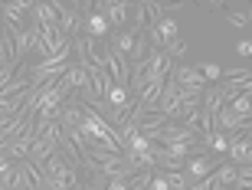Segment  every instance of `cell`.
Returning a JSON list of instances; mask_svg holds the SVG:
<instances>
[{
	"label": "cell",
	"instance_id": "cell-1",
	"mask_svg": "<svg viewBox=\"0 0 252 190\" xmlns=\"http://www.w3.org/2000/svg\"><path fill=\"white\" fill-rule=\"evenodd\" d=\"M30 10H33V0H10V3H0V27L10 30V33H23L30 27Z\"/></svg>",
	"mask_w": 252,
	"mask_h": 190
},
{
	"label": "cell",
	"instance_id": "cell-2",
	"mask_svg": "<svg viewBox=\"0 0 252 190\" xmlns=\"http://www.w3.org/2000/svg\"><path fill=\"white\" fill-rule=\"evenodd\" d=\"M174 59L164 53V49H148V72H144V86H164L170 79V72H174Z\"/></svg>",
	"mask_w": 252,
	"mask_h": 190
},
{
	"label": "cell",
	"instance_id": "cell-3",
	"mask_svg": "<svg viewBox=\"0 0 252 190\" xmlns=\"http://www.w3.org/2000/svg\"><path fill=\"white\" fill-rule=\"evenodd\" d=\"M131 10H134V33H148V30H154L164 20V3H158V0H141V3H131Z\"/></svg>",
	"mask_w": 252,
	"mask_h": 190
},
{
	"label": "cell",
	"instance_id": "cell-4",
	"mask_svg": "<svg viewBox=\"0 0 252 190\" xmlns=\"http://www.w3.org/2000/svg\"><path fill=\"white\" fill-rule=\"evenodd\" d=\"M226 158H229L233 164H249L252 161V131H249V128H243L236 138H229Z\"/></svg>",
	"mask_w": 252,
	"mask_h": 190
},
{
	"label": "cell",
	"instance_id": "cell-5",
	"mask_svg": "<svg viewBox=\"0 0 252 190\" xmlns=\"http://www.w3.org/2000/svg\"><path fill=\"white\" fill-rule=\"evenodd\" d=\"M243 128H249V118L236 115L233 108H220L213 115V131H243Z\"/></svg>",
	"mask_w": 252,
	"mask_h": 190
},
{
	"label": "cell",
	"instance_id": "cell-6",
	"mask_svg": "<svg viewBox=\"0 0 252 190\" xmlns=\"http://www.w3.org/2000/svg\"><path fill=\"white\" fill-rule=\"evenodd\" d=\"M128 7L131 3H125V0H105V3H95V10L108 20V27H122L125 20H128Z\"/></svg>",
	"mask_w": 252,
	"mask_h": 190
},
{
	"label": "cell",
	"instance_id": "cell-7",
	"mask_svg": "<svg viewBox=\"0 0 252 190\" xmlns=\"http://www.w3.org/2000/svg\"><path fill=\"white\" fill-rule=\"evenodd\" d=\"M170 79H174L177 86H190V89H206V86H210V82L203 79V72H200L196 66H174Z\"/></svg>",
	"mask_w": 252,
	"mask_h": 190
},
{
	"label": "cell",
	"instance_id": "cell-8",
	"mask_svg": "<svg viewBox=\"0 0 252 190\" xmlns=\"http://www.w3.org/2000/svg\"><path fill=\"white\" fill-rule=\"evenodd\" d=\"M108 30H112V27H108V20H105L95 7H92V13H85V36H89V39H105V36H108Z\"/></svg>",
	"mask_w": 252,
	"mask_h": 190
},
{
	"label": "cell",
	"instance_id": "cell-9",
	"mask_svg": "<svg viewBox=\"0 0 252 190\" xmlns=\"http://www.w3.org/2000/svg\"><path fill=\"white\" fill-rule=\"evenodd\" d=\"M53 7H56V17H59V30L69 36V33L75 30V20H79L75 7H72V3H59V0H53Z\"/></svg>",
	"mask_w": 252,
	"mask_h": 190
},
{
	"label": "cell",
	"instance_id": "cell-10",
	"mask_svg": "<svg viewBox=\"0 0 252 190\" xmlns=\"http://www.w3.org/2000/svg\"><path fill=\"white\" fill-rule=\"evenodd\" d=\"M154 33H158V36H160V43L167 46L170 39H177V33H180V30H177V23H174L170 17H164V20L158 23V27H154Z\"/></svg>",
	"mask_w": 252,
	"mask_h": 190
},
{
	"label": "cell",
	"instance_id": "cell-11",
	"mask_svg": "<svg viewBox=\"0 0 252 190\" xmlns=\"http://www.w3.org/2000/svg\"><path fill=\"white\" fill-rule=\"evenodd\" d=\"M223 17H226V23H233V27H249L252 13L243 7V10H223Z\"/></svg>",
	"mask_w": 252,
	"mask_h": 190
},
{
	"label": "cell",
	"instance_id": "cell-12",
	"mask_svg": "<svg viewBox=\"0 0 252 190\" xmlns=\"http://www.w3.org/2000/svg\"><path fill=\"white\" fill-rule=\"evenodd\" d=\"M108 108H128V89H118V86H112V92H108Z\"/></svg>",
	"mask_w": 252,
	"mask_h": 190
},
{
	"label": "cell",
	"instance_id": "cell-13",
	"mask_svg": "<svg viewBox=\"0 0 252 190\" xmlns=\"http://www.w3.org/2000/svg\"><path fill=\"white\" fill-rule=\"evenodd\" d=\"M223 82H252V72L249 69H223Z\"/></svg>",
	"mask_w": 252,
	"mask_h": 190
},
{
	"label": "cell",
	"instance_id": "cell-14",
	"mask_svg": "<svg viewBox=\"0 0 252 190\" xmlns=\"http://www.w3.org/2000/svg\"><path fill=\"white\" fill-rule=\"evenodd\" d=\"M226 108H233L236 115H246V118H249V115H252V102H249V92H246V95H239V98H233V102L226 105Z\"/></svg>",
	"mask_w": 252,
	"mask_h": 190
},
{
	"label": "cell",
	"instance_id": "cell-15",
	"mask_svg": "<svg viewBox=\"0 0 252 190\" xmlns=\"http://www.w3.org/2000/svg\"><path fill=\"white\" fill-rule=\"evenodd\" d=\"M196 69L203 72V79L210 82V86H216V82H220V76H223V69L216 66V63H203V66H196Z\"/></svg>",
	"mask_w": 252,
	"mask_h": 190
},
{
	"label": "cell",
	"instance_id": "cell-16",
	"mask_svg": "<svg viewBox=\"0 0 252 190\" xmlns=\"http://www.w3.org/2000/svg\"><path fill=\"white\" fill-rule=\"evenodd\" d=\"M164 53H167V56L170 59H174V63H177V56H184V53H187V43H184V39H170V43H167V46H164Z\"/></svg>",
	"mask_w": 252,
	"mask_h": 190
},
{
	"label": "cell",
	"instance_id": "cell-17",
	"mask_svg": "<svg viewBox=\"0 0 252 190\" xmlns=\"http://www.w3.org/2000/svg\"><path fill=\"white\" fill-rule=\"evenodd\" d=\"M151 177H154V171H141V174H134L128 181V190H144L151 184Z\"/></svg>",
	"mask_w": 252,
	"mask_h": 190
},
{
	"label": "cell",
	"instance_id": "cell-18",
	"mask_svg": "<svg viewBox=\"0 0 252 190\" xmlns=\"http://www.w3.org/2000/svg\"><path fill=\"white\" fill-rule=\"evenodd\" d=\"M13 36V49H17V59L23 56V53H30V36H27V30L23 33H10Z\"/></svg>",
	"mask_w": 252,
	"mask_h": 190
},
{
	"label": "cell",
	"instance_id": "cell-19",
	"mask_svg": "<svg viewBox=\"0 0 252 190\" xmlns=\"http://www.w3.org/2000/svg\"><path fill=\"white\" fill-rule=\"evenodd\" d=\"M144 190H170V187H167V181H164V174L154 171V177H151V184H148Z\"/></svg>",
	"mask_w": 252,
	"mask_h": 190
},
{
	"label": "cell",
	"instance_id": "cell-20",
	"mask_svg": "<svg viewBox=\"0 0 252 190\" xmlns=\"http://www.w3.org/2000/svg\"><path fill=\"white\" fill-rule=\"evenodd\" d=\"M105 190H128V181H118V177H112V181L105 184Z\"/></svg>",
	"mask_w": 252,
	"mask_h": 190
},
{
	"label": "cell",
	"instance_id": "cell-21",
	"mask_svg": "<svg viewBox=\"0 0 252 190\" xmlns=\"http://www.w3.org/2000/svg\"><path fill=\"white\" fill-rule=\"evenodd\" d=\"M236 49H239V56H249V53H252V43H249V39H239V46H236Z\"/></svg>",
	"mask_w": 252,
	"mask_h": 190
},
{
	"label": "cell",
	"instance_id": "cell-22",
	"mask_svg": "<svg viewBox=\"0 0 252 190\" xmlns=\"http://www.w3.org/2000/svg\"><path fill=\"white\" fill-rule=\"evenodd\" d=\"M236 190H239V187H236Z\"/></svg>",
	"mask_w": 252,
	"mask_h": 190
}]
</instances>
